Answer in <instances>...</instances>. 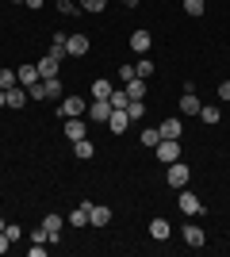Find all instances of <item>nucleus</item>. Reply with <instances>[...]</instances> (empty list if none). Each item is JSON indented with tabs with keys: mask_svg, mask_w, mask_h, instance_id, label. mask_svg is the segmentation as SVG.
<instances>
[{
	"mask_svg": "<svg viewBox=\"0 0 230 257\" xmlns=\"http://www.w3.org/2000/svg\"><path fill=\"white\" fill-rule=\"evenodd\" d=\"M88 223H92V226H108V223H111V207L92 204V215H88Z\"/></svg>",
	"mask_w": 230,
	"mask_h": 257,
	"instance_id": "nucleus-20",
	"label": "nucleus"
},
{
	"mask_svg": "<svg viewBox=\"0 0 230 257\" xmlns=\"http://www.w3.org/2000/svg\"><path fill=\"white\" fill-rule=\"evenodd\" d=\"M66 50H69V58H85V54L92 50V43H88V35H69Z\"/></svg>",
	"mask_w": 230,
	"mask_h": 257,
	"instance_id": "nucleus-5",
	"label": "nucleus"
},
{
	"mask_svg": "<svg viewBox=\"0 0 230 257\" xmlns=\"http://www.w3.org/2000/svg\"><path fill=\"white\" fill-rule=\"evenodd\" d=\"M66 139H69V142H77V139H88V123H85V115H73V119H66Z\"/></svg>",
	"mask_w": 230,
	"mask_h": 257,
	"instance_id": "nucleus-4",
	"label": "nucleus"
},
{
	"mask_svg": "<svg viewBox=\"0 0 230 257\" xmlns=\"http://www.w3.org/2000/svg\"><path fill=\"white\" fill-rule=\"evenodd\" d=\"M157 131H161V139H180V131H184V123H180V119H165V123H161Z\"/></svg>",
	"mask_w": 230,
	"mask_h": 257,
	"instance_id": "nucleus-21",
	"label": "nucleus"
},
{
	"mask_svg": "<svg viewBox=\"0 0 230 257\" xmlns=\"http://www.w3.org/2000/svg\"><path fill=\"white\" fill-rule=\"evenodd\" d=\"M58 8H62V16H77V12H81L73 0H58Z\"/></svg>",
	"mask_w": 230,
	"mask_h": 257,
	"instance_id": "nucleus-33",
	"label": "nucleus"
},
{
	"mask_svg": "<svg viewBox=\"0 0 230 257\" xmlns=\"http://www.w3.org/2000/svg\"><path fill=\"white\" fill-rule=\"evenodd\" d=\"M111 135H123V131L131 127V115H127V107H111V119H108Z\"/></svg>",
	"mask_w": 230,
	"mask_h": 257,
	"instance_id": "nucleus-6",
	"label": "nucleus"
},
{
	"mask_svg": "<svg viewBox=\"0 0 230 257\" xmlns=\"http://www.w3.org/2000/svg\"><path fill=\"white\" fill-rule=\"evenodd\" d=\"M169 234H173V223H169V219H161V215L150 219V238H153V242H165Z\"/></svg>",
	"mask_w": 230,
	"mask_h": 257,
	"instance_id": "nucleus-8",
	"label": "nucleus"
},
{
	"mask_svg": "<svg viewBox=\"0 0 230 257\" xmlns=\"http://www.w3.org/2000/svg\"><path fill=\"white\" fill-rule=\"evenodd\" d=\"M180 238H184V242H188V246H192V249H199V246H203V242H207V234H203V230H199L196 223H188L184 230H180Z\"/></svg>",
	"mask_w": 230,
	"mask_h": 257,
	"instance_id": "nucleus-12",
	"label": "nucleus"
},
{
	"mask_svg": "<svg viewBox=\"0 0 230 257\" xmlns=\"http://www.w3.org/2000/svg\"><path fill=\"white\" fill-rule=\"evenodd\" d=\"M27 96H31V100H46V88H43V81H39V85H31V88H27Z\"/></svg>",
	"mask_w": 230,
	"mask_h": 257,
	"instance_id": "nucleus-34",
	"label": "nucleus"
},
{
	"mask_svg": "<svg viewBox=\"0 0 230 257\" xmlns=\"http://www.w3.org/2000/svg\"><path fill=\"white\" fill-rule=\"evenodd\" d=\"M16 85H20L16 69H0V88H16Z\"/></svg>",
	"mask_w": 230,
	"mask_h": 257,
	"instance_id": "nucleus-28",
	"label": "nucleus"
},
{
	"mask_svg": "<svg viewBox=\"0 0 230 257\" xmlns=\"http://www.w3.org/2000/svg\"><path fill=\"white\" fill-rule=\"evenodd\" d=\"M73 154H77V158H81V161H88V158H92V154H96V146H92V139H77V142H73Z\"/></svg>",
	"mask_w": 230,
	"mask_h": 257,
	"instance_id": "nucleus-22",
	"label": "nucleus"
},
{
	"mask_svg": "<svg viewBox=\"0 0 230 257\" xmlns=\"http://www.w3.org/2000/svg\"><path fill=\"white\" fill-rule=\"evenodd\" d=\"M66 43H69V35H66V31H54V39H50V54H54L58 62H62V58H69Z\"/></svg>",
	"mask_w": 230,
	"mask_h": 257,
	"instance_id": "nucleus-17",
	"label": "nucleus"
},
{
	"mask_svg": "<svg viewBox=\"0 0 230 257\" xmlns=\"http://www.w3.org/2000/svg\"><path fill=\"white\" fill-rule=\"evenodd\" d=\"M127 96H131V100H146V81H142V77L127 81Z\"/></svg>",
	"mask_w": 230,
	"mask_h": 257,
	"instance_id": "nucleus-24",
	"label": "nucleus"
},
{
	"mask_svg": "<svg viewBox=\"0 0 230 257\" xmlns=\"http://www.w3.org/2000/svg\"><path fill=\"white\" fill-rule=\"evenodd\" d=\"M131 104V96H127V88L123 92H111V107H127Z\"/></svg>",
	"mask_w": 230,
	"mask_h": 257,
	"instance_id": "nucleus-32",
	"label": "nucleus"
},
{
	"mask_svg": "<svg viewBox=\"0 0 230 257\" xmlns=\"http://www.w3.org/2000/svg\"><path fill=\"white\" fill-rule=\"evenodd\" d=\"M39 65V77H43V81H50V77H58V58L54 54H46L43 62H35Z\"/></svg>",
	"mask_w": 230,
	"mask_h": 257,
	"instance_id": "nucleus-19",
	"label": "nucleus"
},
{
	"mask_svg": "<svg viewBox=\"0 0 230 257\" xmlns=\"http://www.w3.org/2000/svg\"><path fill=\"white\" fill-rule=\"evenodd\" d=\"M58 111H62V119L85 115V100H81V96H66V100H62V107H58Z\"/></svg>",
	"mask_w": 230,
	"mask_h": 257,
	"instance_id": "nucleus-10",
	"label": "nucleus"
},
{
	"mask_svg": "<svg viewBox=\"0 0 230 257\" xmlns=\"http://www.w3.org/2000/svg\"><path fill=\"white\" fill-rule=\"evenodd\" d=\"M88 215H92V200H85L81 207H73V211H69V226H85Z\"/></svg>",
	"mask_w": 230,
	"mask_h": 257,
	"instance_id": "nucleus-18",
	"label": "nucleus"
},
{
	"mask_svg": "<svg viewBox=\"0 0 230 257\" xmlns=\"http://www.w3.org/2000/svg\"><path fill=\"white\" fill-rule=\"evenodd\" d=\"M4 234H8L12 242H20V238H23V230H20V226H12V223H8V230H4Z\"/></svg>",
	"mask_w": 230,
	"mask_h": 257,
	"instance_id": "nucleus-36",
	"label": "nucleus"
},
{
	"mask_svg": "<svg viewBox=\"0 0 230 257\" xmlns=\"http://www.w3.org/2000/svg\"><path fill=\"white\" fill-rule=\"evenodd\" d=\"M16 77H20L23 88H31V85H39V81H43V77H39V65H31V62H23L20 69H16Z\"/></svg>",
	"mask_w": 230,
	"mask_h": 257,
	"instance_id": "nucleus-7",
	"label": "nucleus"
},
{
	"mask_svg": "<svg viewBox=\"0 0 230 257\" xmlns=\"http://www.w3.org/2000/svg\"><path fill=\"white\" fill-rule=\"evenodd\" d=\"M88 92H92V100H111V92H115V88H111V81H108V77H96Z\"/></svg>",
	"mask_w": 230,
	"mask_h": 257,
	"instance_id": "nucleus-14",
	"label": "nucleus"
},
{
	"mask_svg": "<svg viewBox=\"0 0 230 257\" xmlns=\"http://www.w3.org/2000/svg\"><path fill=\"white\" fill-rule=\"evenodd\" d=\"M199 96L196 92H180V115H199Z\"/></svg>",
	"mask_w": 230,
	"mask_h": 257,
	"instance_id": "nucleus-15",
	"label": "nucleus"
},
{
	"mask_svg": "<svg viewBox=\"0 0 230 257\" xmlns=\"http://www.w3.org/2000/svg\"><path fill=\"white\" fill-rule=\"evenodd\" d=\"M77 8H85V12H104V8H108V0H81Z\"/></svg>",
	"mask_w": 230,
	"mask_h": 257,
	"instance_id": "nucleus-31",
	"label": "nucleus"
},
{
	"mask_svg": "<svg viewBox=\"0 0 230 257\" xmlns=\"http://www.w3.org/2000/svg\"><path fill=\"white\" fill-rule=\"evenodd\" d=\"M0 107H8V92L4 88H0Z\"/></svg>",
	"mask_w": 230,
	"mask_h": 257,
	"instance_id": "nucleus-40",
	"label": "nucleus"
},
{
	"mask_svg": "<svg viewBox=\"0 0 230 257\" xmlns=\"http://www.w3.org/2000/svg\"><path fill=\"white\" fill-rule=\"evenodd\" d=\"M88 119L108 123V119H111V100H92V104H88Z\"/></svg>",
	"mask_w": 230,
	"mask_h": 257,
	"instance_id": "nucleus-9",
	"label": "nucleus"
},
{
	"mask_svg": "<svg viewBox=\"0 0 230 257\" xmlns=\"http://www.w3.org/2000/svg\"><path fill=\"white\" fill-rule=\"evenodd\" d=\"M23 4H27V8H31V12H39V8H43V4H46V0H23Z\"/></svg>",
	"mask_w": 230,
	"mask_h": 257,
	"instance_id": "nucleus-39",
	"label": "nucleus"
},
{
	"mask_svg": "<svg viewBox=\"0 0 230 257\" xmlns=\"http://www.w3.org/2000/svg\"><path fill=\"white\" fill-rule=\"evenodd\" d=\"M219 100H230V81H222V85H219Z\"/></svg>",
	"mask_w": 230,
	"mask_h": 257,
	"instance_id": "nucleus-38",
	"label": "nucleus"
},
{
	"mask_svg": "<svg viewBox=\"0 0 230 257\" xmlns=\"http://www.w3.org/2000/svg\"><path fill=\"white\" fill-rule=\"evenodd\" d=\"M134 73L142 77V81H150V77H153V62H146V58H142V62H134Z\"/></svg>",
	"mask_w": 230,
	"mask_h": 257,
	"instance_id": "nucleus-30",
	"label": "nucleus"
},
{
	"mask_svg": "<svg viewBox=\"0 0 230 257\" xmlns=\"http://www.w3.org/2000/svg\"><path fill=\"white\" fill-rule=\"evenodd\" d=\"M119 77H123V85H127V81H134L138 73H134V65H119Z\"/></svg>",
	"mask_w": 230,
	"mask_h": 257,
	"instance_id": "nucleus-35",
	"label": "nucleus"
},
{
	"mask_svg": "<svg viewBox=\"0 0 230 257\" xmlns=\"http://www.w3.org/2000/svg\"><path fill=\"white\" fill-rule=\"evenodd\" d=\"M8 249H12V238L4 234V230H0V253H8Z\"/></svg>",
	"mask_w": 230,
	"mask_h": 257,
	"instance_id": "nucleus-37",
	"label": "nucleus"
},
{
	"mask_svg": "<svg viewBox=\"0 0 230 257\" xmlns=\"http://www.w3.org/2000/svg\"><path fill=\"white\" fill-rule=\"evenodd\" d=\"M43 230H46V242L58 246V238H62V230H66V219H62V215H46V219H43Z\"/></svg>",
	"mask_w": 230,
	"mask_h": 257,
	"instance_id": "nucleus-3",
	"label": "nucleus"
},
{
	"mask_svg": "<svg viewBox=\"0 0 230 257\" xmlns=\"http://www.w3.org/2000/svg\"><path fill=\"white\" fill-rule=\"evenodd\" d=\"M4 92H8V107H12V111H20V107L27 104V100H31L23 85H16V88H4Z\"/></svg>",
	"mask_w": 230,
	"mask_h": 257,
	"instance_id": "nucleus-16",
	"label": "nucleus"
},
{
	"mask_svg": "<svg viewBox=\"0 0 230 257\" xmlns=\"http://www.w3.org/2000/svg\"><path fill=\"white\" fill-rule=\"evenodd\" d=\"M199 119H203V123H222L219 104H203V107H199Z\"/></svg>",
	"mask_w": 230,
	"mask_h": 257,
	"instance_id": "nucleus-23",
	"label": "nucleus"
},
{
	"mask_svg": "<svg viewBox=\"0 0 230 257\" xmlns=\"http://www.w3.org/2000/svg\"><path fill=\"white\" fill-rule=\"evenodd\" d=\"M43 88H46V100H58V96H62V92H66L58 77H50V81H43Z\"/></svg>",
	"mask_w": 230,
	"mask_h": 257,
	"instance_id": "nucleus-26",
	"label": "nucleus"
},
{
	"mask_svg": "<svg viewBox=\"0 0 230 257\" xmlns=\"http://www.w3.org/2000/svg\"><path fill=\"white\" fill-rule=\"evenodd\" d=\"M12 4H23V0H12Z\"/></svg>",
	"mask_w": 230,
	"mask_h": 257,
	"instance_id": "nucleus-43",
	"label": "nucleus"
},
{
	"mask_svg": "<svg viewBox=\"0 0 230 257\" xmlns=\"http://www.w3.org/2000/svg\"><path fill=\"white\" fill-rule=\"evenodd\" d=\"M184 12L188 16H203V12H207V0H184Z\"/></svg>",
	"mask_w": 230,
	"mask_h": 257,
	"instance_id": "nucleus-29",
	"label": "nucleus"
},
{
	"mask_svg": "<svg viewBox=\"0 0 230 257\" xmlns=\"http://www.w3.org/2000/svg\"><path fill=\"white\" fill-rule=\"evenodd\" d=\"M176 207H180L184 215H199V207H203V204H199V196H192V192H180V196H176Z\"/></svg>",
	"mask_w": 230,
	"mask_h": 257,
	"instance_id": "nucleus-13",
	"label": "nucleus"
},
{
	"mask_svg": "<svg viewBox=\"0 0 230 257\" xmlns=\"http://www.w3.org/2000/svg\"><path fill=\"white\" fill-rule=\"evenodd\" d=\"M188 181H192V169H188L184 161H173V165H169V173H165V184H173V188H184Z\"/></svg>",
	"mask_w": 230,
	"mask_h": 257,
	"instance_id": "nucleus-2",
	"label": "nucleus"
},
{
	"mask_svg": "<svg viewBox=\"0 0 230 257\" xmlns=\"http://www.w3.org/2000/svg\"><path fill=\"white\" fill-rule=\"evenodd\" d=\"M157 142H161V131H157V127H146L142 131V146H146V150H153Z\"/></svg>",
	"mask_w": 230,
	"mask_h": 257,
	"instance_id": "nucleus-27",
	"label": "nucleus"
},
{
	"mask_svg": "<svg viewBox=\"0 0 230 257\" xmlns=\"http://www.w3.org/2000/svg\"><path fill=\"white\" fill-rule=\"evenodd\" d=\"M123 4H127V8H138V0H123Z\"/></svg>",
	"mask_w": 230,
	"mask_h": 257,
	"instance_id": "nucleus-41",
	"label": "nucleus"
},
{
	"mask_svg": "<svg viewBox=\"0 0 230 257\" xmlns=\"http://www.w3.org/2000/svg\"><path fill=\"white\" fill-rule=\"evenodd\" d=\"M0 230H8V223H4V219H0Z\"/></svg>",
	"mask_w": 230,
	"mask_h": 257,
	"instance_id": "nucleus-42",
	"label": "nucleus"
},
{
	"mask_svg": "<svg viewBox=\"0 0 230 257\" xmlns=\"http://www.w3.org/2000/svg\"><path fill=\"white\" fill-rule=\"evenodd\" d=\"M153 154L165 161V165H173V161H180V139H161L157 146H153Z\"/></svg>",
	"mask_w": 230,
	"mask_h": 257,
	"instance_id": "nucleus-1",
	"label": "nucleus"
},
{
	"mask_svg": "<svg viewBox=\"0 0 230 257\" xmlns=\"http://www.w3.org/2000/svg\"><path fill=\"white\" fill-rule=\"evenodd\" d=\"M127 115H131V123L146 119V100H131V104H127Z\"/></svg>",
	"mask_w": 230,
	"mask_h": 257,
	"instance_id": "nucleus-25",
	"label": "nucleus"
},
{
	"mask_svg": "<svg viewBox=\"0 0 230 257\" xmlns=\"http://www.w3.org/2000/svg\"><path fill=\"white\" fill-rule=\"evenodd\" d=\"M150 46H153V35L150 31H131V50L134 54H150Z\"/></svg>",
	"mask_w": 230,
	"mask_h": 257,
	"instance_id": "nucleus-11",
	"label": "nucleus"
}]
</instances>
